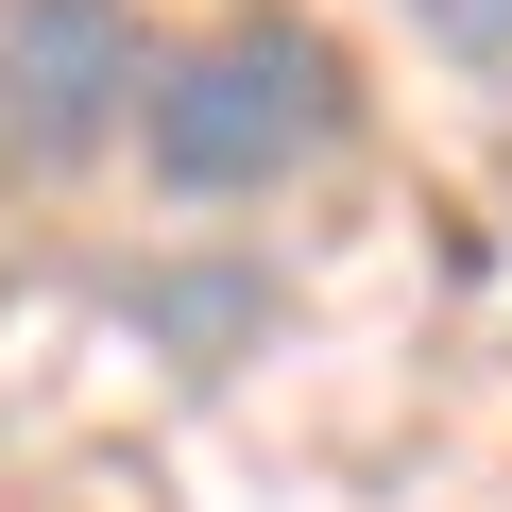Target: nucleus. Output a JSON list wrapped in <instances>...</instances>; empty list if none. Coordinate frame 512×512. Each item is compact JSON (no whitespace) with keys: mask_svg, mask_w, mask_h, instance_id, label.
<instances>
[{"mask_svg":"<svg viewBox=\"0 0 512 512\" xmlns=\"http://www.w3.org/2000/svg\"><path fill=\"white\" fill-rule=\"evenodd\" d=\"M342 35L325 18H222V35H188L171 69H154V103H137V154H154V188L171 205H256V188H291L325 137H342Z\"/></svg>","mask_w":512,"mask_h":512,"instance_id":"1","label":"nucleus"},{"mask_svg":"<svg viewBox=\"0 0 512 512\" xmlns=\"http://www.w3.org/2000/svg\"><path fill=\"white\" fill-rule=\"evenodd\" d=\"M120 308H137V325H171L188 359H222V342L274 308V291H256V274H154V291H120Z\"/></svg>","mask_w":512,"mask_h":512,"instance_id":"3","label":"nucleus"},{"mask_svg":"<svg viewBox=\"0 0 512 512\" xmlns=\"http://www.w3.org/2000/svg\"><path fill=\"white\" fill-rule=\"evenodd\" d=\"M410 18H427L444 52H478V69H512V0H410Z\"/></svg>","mask_w":512,"mask_h":512,"instance_id":"4","label":"nucleus"},{"mask_svg":"<svg viewBox=\"0 0 512 512\" xmlns=\"http://www.w3.org/2000/svg\"><path fill=\"white\" fill-rule=\"evenodd\" d=\"M154 35L137 0H0V154L18 171H86L103 137H137L154 103Z\"/></svg>","mask_w":512,"mask_h":512,"instance_id":"2","label":"nucleus"}]
</instances>
